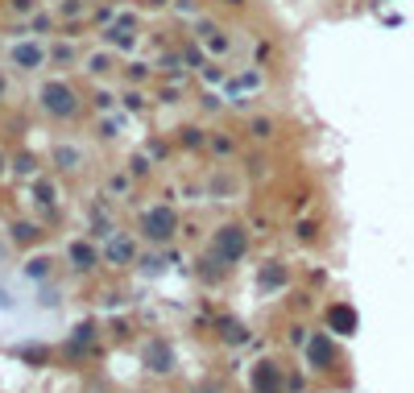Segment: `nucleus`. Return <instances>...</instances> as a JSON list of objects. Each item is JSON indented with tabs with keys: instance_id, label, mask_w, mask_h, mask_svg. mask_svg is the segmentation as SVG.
I'll return each instance as SVG.
<instances>
[{
	"instance_id": "nucleus-1",
	"label": "nucleus",
	"mask_w": 414,
	"mask_h": 393,
	"mask_svg": "<svg viewBox=\"0 0 414 393\" xmlns=\"http://www.w3.org/2000/svg\"><path fill=\"white\" fill-rule=\"evenodd\" d=\"M37 108L50 116V120H75L79 108H83V95L66 83V79H46L37 87Z\"/></svg>"
},
{
	"instance_id": "nucleus-2",
	"label": "nucleus",
	"mask_w": 414,
	"mask_h": 393,
	"mask_svg": "<svg viewBox=\"0 0 414 393\" xmlns=\"http://www.w3.org/2000/svg\"><path fill=\"white\" fill-rule=\"evenodd\" d=\"M178 232V211L170 203H153L149 211H141V236L149 245H170Z\"/></svg>"
},
{
	"instance_id": "nucleus-3",
	"label": "nucleus",
	"mask_w": 414,
	"mask_h": 393,
	"mask_svg": "<svg viewBox=\"0 0 414 393\" xmlns=\"http://www.w3.org/2000/svg\"><path fill=\"white\" fill-rule=\"evenodd\" d=\"M211 253H216L224 265L245 261V253H249V228H245V224H224V228H216V236H211Z\"/></svg>"
},
{
	"instance_id": "nucleus-4",
	"label": "nucleus",
	"mask_w": 414,
	"mask_h": 393,
	"mask_svg": "<svg viewBox=\"0 0 414 393\" xmlns=\"http://www.w3.org/2000/svg\"><path fill=\"white\" fill-rule=\"evenodd\" d=\"M8 62H12L17 70H41V66L50 62V50H46L37 37H17L12 50H8Z\"/></svg>"
},
{
	"instance_id": "nucleus-5",
	"label": "nucleus",
	"mask_w": 414,
	"mask_h": 393,
	"mask_svg": "<svg viewBox=\"0 0 414 393\" xmlns=\"http://www.w3.org/2000/svg\"><path fill=\"white\" fill-rule=\"evenodd\" d=\"M174 365H178L174 344H170L166 336H153V340L145 344V369H149V373H158V377H170V373H174Z\"/></svg>"
},
{
	"instance_id": "nucleus-6",
	"label": "nucleus",
	"mask_w": 414,
	"mask_h": 393,
	"mask_svg": "<svg viewBox=\"0 0 414 393\" xmlns=\"http://www.w3.org/2000/svg\"><path fill=\"white\" fill-rule=\"evenodd\" d=\"M249 390L253 393H282L286 390V373L278 361H257L249 373Z\"/></svg>"
},
{
	"instance_id": "nucleus-7",
	"label": "nucleus",
	"mask_w": 414,
	"mask_h": 393,
	"mask_svg": "<svg viewBox=\"0 0 414 393\" xmlns=\"http://www.w3.org/2000/svg\"><path fill=\"white\" fill-rule=\"evenodd\" d=\"M307 361H311V369H336V361H340V352H336V344H332V336L328 332H315L311 340H307Z\"/></svg>"
},
{
	"instance_id": "nucleus-8",
	"label": "nucleus",
	"mask_w": 414,
	"mask_h": 393,
	"mask_svg": "<svg viewBox=\"0 0 414 393\" xmlns=\"http://www.w3.org/2000/svg\"><path fill=\"white\" fill-rule=\"evenodd\" d=\"M50 166H54V170H62V174H70V170H79V166H83V149H79V145H70V141H58V145H50Z\"/></svg>"
},
{
	"instance_id": "nucleus-9",
	"label": "nucleus",
	"mask_w": 414,
	"mask_h": 393,
	"mask_svg": "<svg viewBox=\"0 0 414 393\" xmlns=\"http://www.w3.org/2000/svg\"><path fill=\"white\" fill-rule=\"evenodd\" d=\"M104 261H108V265H133V261H137V245H133V236H108V245H104Z\"/></svg>"
},
{
	"instance_id": "nucleus-10",
	"label": "nucleus",
	"mask_w": 414,
	"mask_h": 393,
	"mask_svg": "<svg viewBox=\"0 0 414 393\" xmlns=\"http://www.w3.org/2000/svg\"><path fill=\"white\" fill-rule=\"evenodd\" d=\"M328 332L332 336H352L357 332V311L348 303H332L328 307Z\"/></svg>"
},
{
	"instance_id": "nucleus-11",
	"label": "nucleus",
	"mask_w": 414,
	"mask_h": 393,
	"mask_svg": "<svg viewBox=\"0 0 414 393\" xmlns=\"http://www.w3.org/2000/svg\"><path fill=\"white\" fill-rule=\"evenodd\" d=\"M91 344H95V323H79V327H75V336L66 340L62 356H66V361H79V356H87V352H91Z\"/></svg>"
},
{
	"instance_id": "nucleus-12",
	"label": "nucleus",
	"mask_w": 414,
	"mask_h": 393,
	"mask_svg": "<svg viewBox=\"0 0 414 393\" xmlns=\"http://www.w3.org/2000/svg\"><path fill=\"white\" fill-rule=\"evenodd\" d=\"M66 257H70V269H75V274H91V269L100 265V253H95L91 245H83V240H70Z\"/></svg>"
},
{
	"instance_id": "nucleus-13",
	"label": "nucleus",
	"mask_w": 414,
	"mask_h": 393,
	"mask_svg": "<svg viewBox=\"0 0 414 393\" xmlns=\"http://www.w3.org/2000/svg\"><path fill=\"white\" fill-rule=\"evenodd\" d=\"M216 327H220V340H224V344H232V348H236V344H249V327H245V323H236V319L220 315V319H216Z\"/></svg>"
},
{
	"instance_id": "nucleus-14",
	"label": "nucleus",
	"mask_w": 414,
	"mask_h": 393,
	"mask_svg": "<svg viewBox=\"0 0 414 393\" xmlns=\"http://www.w3.org/2000/svg\"><path fill=\"white\" fill-rule=\"evenodd\" d=\"M174 145H178V149H203V145H207V133H203L199 124H182V128H174Z\"/></svg>"
},
{
	"instance_id": "nucleus-15",
	"label": "nucleus",
	"mask_w": 414,
	"mask_h": 393,
	"mask_svg": "<svg viewBox=\"0 0 414 393\" xmlns=\"http://www.w3.org/2000/svg\"><path fill=\"white\" fill-rule=\"evenodd\" d=\"M83 70H87L91 79H104V75H112V70H116V58H112L108 50H100V54L83 58Z\"/></svg>"
},
{
	"instance_id": "nucleus-16",
	"label": "nucleus",
	"mask_w": 414,
	"mask_h": 393,
	"mask_svg": "<svg viewBox=\"0 0 414 393\" xmlns=\"http://www.w3.org/2000/svg\"><path fill=\"white\" fill-rule=\"evenodd\" d=\"M245 133H249V141H261V145H265V141H274L278 124H274L270 116H253V120L245 124Z\"/></svg>"
},
{
	"instance_id": "nucleus-17",
	"label": "nucleus",
	"mask_w": 414,
	"mask_h": 393,
	"mask_svg": "<svg viewBox=\"0 0 414 393\" xmlns=\"http://www.w3.org/2000/svg\"><path fill=\"white\" fill-rule=\"evenodd\" d=\"M286 286V265L282 261H265L261 265V290H278Z\"/></svg>"
},
{
	"instance_id": "nucleus-18",
	"label": "nucleus",
	"mask_w": 414,
	"mask_h": 393,
	"mask_svg": "<svg viewBox=\"0 0 414 393\" xmlns=\"http://www.w3.org/2000/svg\"><path fill=\"white\" fill-rule=\"evenodd\" d=\"M8 236H12V245H37V240H41V228L29 224V220H21V224L8 228Z\"/></svg>"
},
{
	"instance_id": "nucleus-19",
	"label": "nucleus",
	"mask_w": 414,
	"mask_h": 393,
	"mask_svg": "<svg viewBox=\"0 0 414 393\" xmlns=\"http://www.w3.org/2000/svg\"><path fill=\"white\" fill-rule=\"evenodd\" d=\"M54 29H58V21H54L50 12H33V17H29V33L46 37V33H54Z\"/></svg>"
},
{
	"instance_id": "nucleus-20",
	"label": "nucleus",
	"mask_w": 414,
	"mask_h": 393,
	"mask_svg": "<svg viewBox=\"0 0 414 393\" xmlns=\"http://www.w3.org/2000/svg\"><path fill=\"white\" fill-rule=\"evenodd\" d=\"M207 149H211L216 157H228V153L236 149V141H232L228 133H216V137H207Z\"/></svg>"
},
{
	"instance_id": "nucleus-21",
	"label": "nucleus",
	"mask_w": 414,
	"mask_h": 393,
	"mask_svg": "<svg viewBox=\"0 0 414 393\" xmlns=\"http://www.w3.org/2000/svg\"><path fill=\"white\" fill-rule=\"evenodd\" d=\"M58 17H62L66 25H70L75 17H87V0H62V4H58Z\"/></svg>"
},
{
	"instance_id": "nucleus-22",
	"label": "nucleus",
	"mask_w": 414,
	"mask_h": 393,
	"mask_svg": "<svg viewBox=\"0 0 414 393\" xmlns=\"http://www.w3.org/2000/svg\"><path fill=\"white\" fill-rule=\"evenodd\" d=\"M108 195H129L133 191V174H108Z\"/></svg>"
},
{
	"instance_id": "nucleus-23",
	"label": "nucleus",
	"mask_w": 414,
	"mask_h": 393,
	"mask_svg": "<svg viewBox=\"0 0 414 393\" xmlns=\"http://www.w3.org/2000/svg\"><path fill=\"white\" fill-rule=\"evenodd\" d=\"M12 170H17L21 178H37V162H33L29 153H17V157H12Z\"/></svg>"
},
{
	"instance_id": "nucleus-24",
	"label": "nucleus",
	"mask_w": 414,
	"mask_h": 393,
	"mask_svg": "<svg viewBox=\"0 0 414 393\" xmlns=\"http://www.w3.org/2000/svg\"><path fill=\"white\" fill-rule=\"evenodd\" d=\"M129 174H133V178H145V174H153V157H149V153H137V157L129 162Z\"/></svg>"
},
{
	"instance_id": "nucleus-25",
	"label": "nucleus",
	"mask_w": 414,
	"mask_h": 393,
	"mask_svg": "<svg viewBox=\"0 0 414 393\" xmlns=\"http://www.w3.org/2000/svg\"><path fill=\"white\" fill-rule=\"evenodd\" d=\"M50 62H58V66H66V62H75V46H66V41H58V46H50Z\"/></svg>"
},
{
	"instance_id": "nucleus-26",
	"label": "nucleus",
	"mask_w": 414,
	"mask_h": 393,
	"mask_svg": "<svg viewBox=\"0 0 414 393\" xmlns=\"http://www.w3.org/2000/svg\"><path fill=\"white\" fill-rule=\"evenodd\" d=\"M137 269H141L145 278H158V274H162V257H137Z\"/></svg>"
},
{
	"instance_id": "nucleus-27",
	"label": "nucleus",
	"mask_w": 414,
	"mask_h": 393,
	"mask_svg": "<svg viewBox=\"0 0 414 393\" xmlns=\"http://www.w3.org/2000/svg\"><path fill=\"white\" fill-rule=\"evenodd\" d=\"M25 274H29V278H33V282H41V278H46V274H50V261H46V257H33V261H29V265H25Z\"/></svg>"
},
{
	"instance_id": "nucleus-28",
	"label": "nucleus",
	"mask_w": 414,
	"mask_h": 393,
	"mask_svg": "<svg viewBox=\"0 0 414 393\" xmlns=\"http://www.w3.org/2000/svg\"><path fill=\"white\" fill-rule=\"evenodd\" d=\"M182 58H187V66H199V70L207 66V62H203V50H199V46H191V41L182 46Z\"/></svg>"
},
{
	"instance_id": "nucleus-29",
	"label": "nucleus",
	"mask_w": 414,
	"mask_h": 393,
	"mask_svg": "<svg viewBox=\"0 0 414 393\" xmlns=\"http://www.w3.org/2000/svg\"><path fill=\"white\" fill-rule=\"evenodd\" d=\"M17 356H21V361H29V365H46V361H50V352H46V348H21Z\"/></svg>"
},
{
	"instance_id": "nucleus-30",
	"label": "nucleus",
	"mask_w": 414,
	"mask_h": 393,
	"mask_svg": "<svg viewBox=\"0 0 414 393\" xmlns=\"http://www.w3.org/2000/svg\"><path fill=\"white\" fill-rule=\"evenodd\" d=\"M203 79H207V83H224V70H220L216 62H207V66H203Z\"/></svg>"
},
{
	"instance_id": "nucleus-31",
	"label": "nucleus",
	"mask_w": 414,
	"mask_h": 393,
	"mask_svg": "<svg viewBox=\"0 0 414 393\" xmlns=\"http://www.w3.org/2000/svg\"><path fill=\"white\" fill-rule=\"evenodd\" d=\"M91 99H95V108H100V112H112V91H95Z\"/></svg>"
},
{
	"instance_id": "nucleus-32",
	"label": "nucleus",
	"mask_w": 414,
	"mask_h": 393,
	"mask_svg": "<svg viewBox=\"0 0 414 393\" xmlns=\"http://www.w3.org/2000/svg\"><path fill=\"white\" fill-rule=\"evenodd\" d=\"M199 104H203L207 112H220V108H224V99H220V95H211V91H207V95H199Z\"/></svg>"
},
{
	"instance_id": "nucleus-33",
	"label": "nucleus",
	"mask_w": 414,
	"mask_h": 393,
	"mask_svg": "<svg viewBox=\"0 0 414 393\" xmlns=\"http://www.w3.org/2000/svg\"><path fill=\"white\" fill-rule=\"evenodd\" d=\"M116 128H120V124H116L112 116H108V120H100V137H104V141H112V137H116Z\"/></svg>"
},
{
	"instance_id": "nucleus-34",
	"label": "nucleus",
	"mask_w": 414,
	"mask_h": 393,
	"mask_svg": "<svg viewBox=\"0 0 414 393\" xmlns=\"http://www.w3.org/2000/svg\"><path fill=\"white\" fill-rule=\"evenodd\" d=\"M129 66H133V70H129V79H133V83H141V79L149 75V70H145V62H129Z\"/></svg>"
},
{
	"instance_id": "nucleus-35",
	"label": "nucleus",
	"mask_w": 414,
	"mask_h": 393,
	"mask_svg": "<svg viewBox=\"0 0 414 393\" xmlns=\"http://www.w3.org/2000/svg\"><path fill=\"white\" fill-rule=\"evenodd\" d=\"M8 8H12V12H29V17H33V0H8Z\"/></svg>"
},
{
	"instance_id": "nucleus-36",
	"label": "nucleus",
	"mask_w": 414,
	"mask_h": 393,
	"mask_svg": "<svg viewBox=\"0 0 414 393\" xmlns=\"http://www.w3.org/2000/svg\"><path fill=\"white\" fill-rule=\"evenodd\" d=\"M108 17H112V4H104V8H95V12H91V21H95V25H104Z\"/></svg>"
},
{
	"instance_id": "nucleus-37",
	"label": "nucleus",
	"mask_w": 414,
	"mask_h": 393,
	"mask_svg": "<svg viewBox=\"0 0 414 393\" xmlns=\"http://www.w3.org/2000/svg\"><path fill=\"white\" fill-rule=\"evenodd\" d=\"M315 232H319L315 224H299V236H303V240H315Z\"/></svg>"
},
{
	"instance_id": "nucleus-38",
	"label": "nucleus",
	"mask_w": 414,
	"mask_h": 393,
	"mask_svg": "<svg viewBox=\"0 0 414 393\" xmlns=\"http://www.w3.org/2000/svg\"><path fill=\"white\" fill-rule=\"evenodd\" d=\"M195 393H220V385H199Z\"/></svg>"
},
{
	"instance_id": "nucleus-39",
	"label": "nucleus",
	"mask_w": 414,
	"mask_h": 393,
	"mask_svg": "<svg viewBox=\"0 0 414 393\" xmlns=\"http://www.w3.org/2000/svg\"><path fill=\"white\" fill-rule=\"evenodd\" d=\"M4 91H8V79H4V75H0V99H4Z\"/></svg>"
},
{
	"instance_id": "nucleus-40",
	"label": "nucleus",
	"mask_w": 414,
	"mask_h": 393,
	"mask_svg": "<svg viewBox=\"0 0 414 393\" xmlns=\"http://www.w3.org/2000/svg\"><path fill=\"white\" fill-rule=\"evenodd\" d=\"M224 4H232V8H241V0H224Z\"/></svg>"
},
{
	"instance_id": "nucleus-41",
	"label": "nucleus",
	"mask_w": 414,
	"mask_h": 393,
	"mask_svg": "<svg viewBox=\"0 0 414 393\" xmlns=\"http://www.w3.org/2000/svg\"><path fill=\"white\" fill-rule=\"evenodd\" d=\"M50 4H62V0H50Z\"/></svg>"
},
{
	"instance_id": "nucleus-42",
	"label": "nucleus",
	"mask_w": 414,
	"mask_h": 393,
	"mask_svg": "<svg viewBox=\"0 0 414 393\" xmlns=\"http://www.w3.org/2000/svg\"><path fill=\"white\" fill-rule=\"evenodd\" d=\"M0 166H4V153H0Z\"/></svg>"
}]
</instances>
